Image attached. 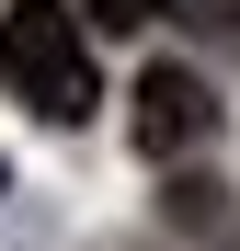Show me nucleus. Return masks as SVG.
<instances>
[{
    "label": "nucleus",
    "instance_id": "1",
    "mask_svg": "<svg viewBox=\"0 0 240 251\" xmlns=\"http://www.w3.org/2000/svg\"><path fill=\"white\" fill-rule=\"evenodd\" d=\"M0 80L46 114V126H80L103 103V69H92V23L69 0H12L0 12Z\"/></svg>",
    "mask_w": 240,
    "mask_h": 251
},
{
    "label": "nucleus",
    "instance_id": "2",
    "mask_svg": "<svg viewBox=\"0 0 240 251\" xmlns=\"http://www.w3.org/2000/svg\"><path fill=\"white\" fill-rule=\"evenodd\" d=\"M206 137H217V92L194 69H149L137 80V149L149 160H194Z\"/></svg>",
    "mask_w": 240,
    "mask_h": 251
},
{
    "label": "nucleus",
    "instance_id": "3",
    "mask_svg": "<svg viewBox=\"0 0 240 251\" xmlns=\"http://www.w3.org/2000/svg\"><path fill=\"white\" fill-rule=\"evenodd\" d=\"M69 12L92 23V34H149L160 12H172V0H69Z\"/></svg>",
    "mask_w": 240,
    "mask_h": 251
},
{
    "label": "nucleus",
    "instance_id": "4",
    "mask_svg": "<svg viewBox=\"0 0 240 251\" xmlns=\"http://www.w3.org/2000/svg\"><path fill=\"white\" fill-rule=\"evenodd\" d=\"M172 12H183V23H206V34H229V46H240V0H172Z\"/></svg>",
    "mask_w": 240,
    "mask_h": 251
}]
</instances>
